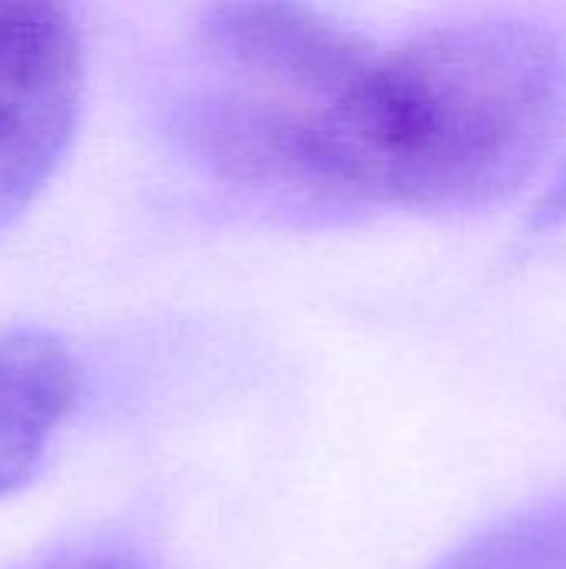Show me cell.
I'll list each match as a JSON object with an SVG mask.
<instances>
[{"mask_svg":"<svg viewBox=\"0 0 566 569\" xmlns=\"http://www.w3.org/2000/svg\"><path fill=\"white\" fill-rule=\"evenodd\" d=\"M530 230L537 233H554L566 230V160L550 177V183L540 190V197L530 207Z\"/></svg>","mask_w":566,"mask_h":569,"instance_id":"5","label":"cell"},{"mask_svg":"<svg viewBox=\"0 0 566 569\" xmlns=\"http://www.w3.org/2000/svg\"><path fill=\"white\" fill-rule=\"evenodd\" d=\"M566 133V43L477 20L370 53L310 147V200L470 210L514 197Z\"/></svg>","mask_w":566,"mask_h":569,"instance_id":"1","label":"cell"},{"mask_svg":"<svg viewBox=\"0 0 566 569\" xmlns=\"http://www.w3.org/2000/svg\"><path fill=\"white\" fill-rule=\"evenodd\" d=\"M53 569H153L147 567L140 557H130V553H87V557H73L67 563Z\"/></svg>","mask_w":566,"mask_h":569,"instance_id":"6","label":"cell"},{"mask_svg":"<svg viewBox=\"0 0 566 569\" xmlns=\"http://www.w3.org/2000/svg\"><path fill=\"white\" fill-rule=\"evenodd\" d=\"M80 397L73 353L43 330H0V497L40 470Z\"/></svg>","mask_w":566,"mask_h":569,"instance_id":"3","label":"cell"},{"mask_svg":"<svg viewBox=\"0 0 566 569\" xmlns=\"http://www.w3.org/2000/svg\"><path fill=\"white\" fill-rule=\"evenodd\" d=\"M80 97L83 60L67 10L0 17V227L57 173Z\"/></svg>","mask_w":566,"mask_h":569,"instance_id":"2","label":"cell"},{"mask_svg":"<svg viewBox=\"0 0 566 569\" xmlns=\"http://www.w3.org/2000/svg\"><path fill=\"white\" fill-rule=\"evenodd\" d=\"M43 10H67V0H0V17L43 13Z\"/></svg>","mask_w":566,"mask_h":569,"instance_id":"7","label":"cell"},{"mask_svg":"<svg viewBox=\"0 0 566 569\" xmlns=\"http://www.w3.org/2000/svg\"><path fill=\"white\" fill-rule=\"evenodd\" d=\"M430 569H566V493L484 527Z\"/></svg>","mask_w":566,"mask_h":569,"instance_id":"4","label":"cell"}]
</instances>
